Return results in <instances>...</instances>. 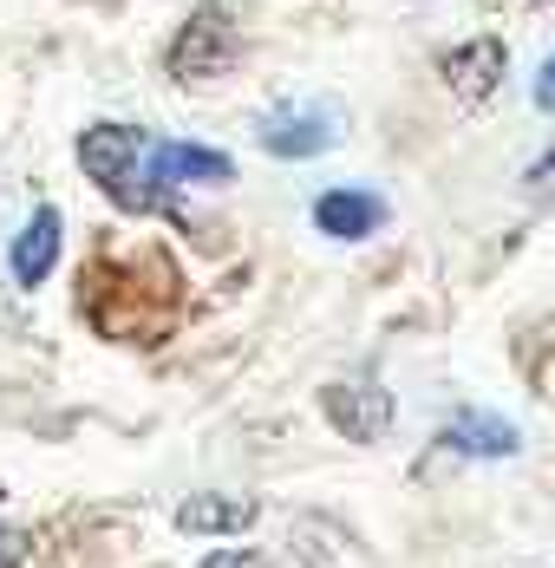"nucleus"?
I'll use <instances>...</instances> for the list:
<instances>
[{
  "label": "nucleus",
  "instance_id": "nucleus-5",
  "mask_svg": "<svg viewBox=\"0 0 555 568\" xmlns=\"http://www.w3.org/2000/svg\"><path fill=\"white\" fill-rule=\"evenodd\" d=\"M503 65H509V53H503L497 33H477V40H464V47H451V53L438 59L444 85L464 99V105H484L491 92L503 85Z\"/></svg>",
  "mask_w": 555,
  "mask_h": 568
},
{
  "label": "nucleus",
  "instance_id": "nucleus-7",
  "mask_svg": "<svg viewBox=\"0 0 555 568\" xmlns=\"http://www.w3.org/2000/svg\"><path fill=\"white\" fill-rule=\"evenodd\" d=\"M380 223H386V203L373 190H360V183L321 190V203H314V229L333 235V242H360V235H373Z\"/></svg>",
  "mask_w": 555,
  "mask_h": 568
},
{
  "label": "nucleus",
  "instance_id": "nucleus-11",
  "mask_svg": "<svg viewBox=\"0 0 555 568\" xmlns=\"http://www.w3.org/2000/svg\"><path fill=\"white\" fill-rule=\"evenodd\" d=\"M523 183H529L536 196H555V144L536 158V164H529V171H523Z\"/></svg>",
  "mask_w": 555,
  "mask_h": 568
},
{
  "label": "nucleus",
  "instance_id": "nucleus-4",
  "mask_svg": "<svg viewBox=\"0 0 555 568\" xmlns=\"http://www.w3.org/2000/svg\"><path fill=\"white\" fill-rule=\"evenodd\" d=\"M346 138V105L340 99H287L262 118V151L269 158H321Z\"/></svg>",
  "mask_w": 555,
  "mask_h": 568
},
{
  "label": "nucleus",
  "instance_id": "nucleus-2",
  "mask_svg": "<svg viewBox=\"0 0 555 568\" xmlns=\"http://www.w3.org/2000/svg\"><path fill=\"white\" fill-rule=\"evenodd\" d=\"M118 282V307L92 314V327L111 341H164L176 327V268L170 255H144L131 268H111Z\"/></svg>",
  "mask_w": 555,
  "mask_h": 568
},
{
  "label": "nucleus",
  "instance_id": "nucleus-9",
  "mask_svg": "<svg viewBox=\"0 0 555 568\" xmlns=\"http://www.w3.org/2000/svg\"><path fill=\"white\" fill-rule=\"evenodd\" d=\"M444 452H471V457H516V452H523V438H516V425H509V418H497V412L457 405V412L444 418Z\"/></svg>",
  "mask_w": 555,
  "mask_h": 568
},
{
  "label": "nucleus",
  "instance_id": "nucleus-8",
  "mask_svg": "<svg viewBox=\"0 0 555 568\" xmlns=\"http://www.w3.org/2000/svg\"><path fill=\"white\" fill-rule=\"evenodd\" d=\"M59 235H65L59 210H53V203H40V210L27 216V229L13 235V248H7V262H13V282H20V287H40L47 275H53V262H59Z\"/></svg>",
  "mask_w": 555,
  "mask_h": 568
},
{
  "label": "nucleus",
  "instance_id": "nucleus-6",
  "mask_svg": "<svg viewBox=\"0 0 555 568\" xmlns=\"http://www.w3.org/2000/svg\"><path fill=\"white\" fill-rule=\"evenodd\" d=\"M321 412L333 418V432L353 438V445H373V438L392 432V398L380 386H327L321 393Z\"/></svg>",
  "mask_w": 555,
  "mask_h": 568
},
{
  "label": "nucleus",
  "instance_id": "nucleus-3",
  "mask_svg": "<svg viewBox=\"0 0 555 568\" xmlns=\"http://www.w3.org/2000/svg\"><path fill=\"white\" fill-rule=\"evenodd\" d=\"M242 59V33H235V20L222 13V7H196L190 20H183V33L170 40V79H183V85H210L222 79L229 65Z\"/></svg>",
  "mask_w": 555,
  "mask_h": 568
},
{
  "label": "nucleus",
  "instance_id": "nucleus-12",
  "mask_svg": "<svg viewBox=\"0 0 555 568\" xmlns=\"http://www.w3.org/2000/svg\"><path fill=\"white\" fill-rule=\"evenodd\" d=\"M203 568H269V556L262 549H216Z\"/></svg>",
  "mask_w": 555,
  "mask_h": 568
},
{
  "label": "nucleus",
  "instance_id": "nucleus-10",
  "mask_svg": "<svg viewBox=\"0 0 555 568\" xmlns=\"http://www.w3.org/2000/svg\"><path fill=\"white\" fill-rule=\"evenodd\" d=\"M249 523H255V504H242V497H190L176 510V529H190V536H235Z\"/></svg>",
  "mask_w": 555,
  "mask_h": 568
},
{
  "label": "nucleus",
  "instance_id": "nucleus-14",
  "mask_svg": "<svg viewBox=\"0 0 555 568\" xmlns=\"http://www.w3.org/2000/svg\"><path fill=\"white\" fill-rule=\"evenodd\" d=\"M536 105H543V112H555V53L543 59V72H536Z\"/></svg>",
  "mask_w": 555,
  "mask_h": 568
},
{
  "label": "nucleus",
  "instance_id": "nucleus-1",
  "mask_svg": "<svg viewBox=\"0 0 555 568\" xmlns=\"http://www.w3.org/2000/svg\"><path fill=\"white\" fill-rule=\"evenodd\" d=\"M79 171L131 216L176 210V190L158 176V158H151V131H138V124H92L79 138Z\"/></svg>",
  "mask_w": 555,
  "mask_h": 568
},
{
  "label": "nucleus",
  "instance_id": "nucleus-13",
  "mask_svg": "<svg viewBox=\"0 0 555 568\" xmlns=\"http://www.w3.org/2000/svg\"><path fill=\"white\" fill-rule=\"evenodd\" d=\"M20 562H27V529L0 523V568H20Z\"/></svg>",
  "mask_w": 555,
  "mask_h": 568
}]
</instances>
